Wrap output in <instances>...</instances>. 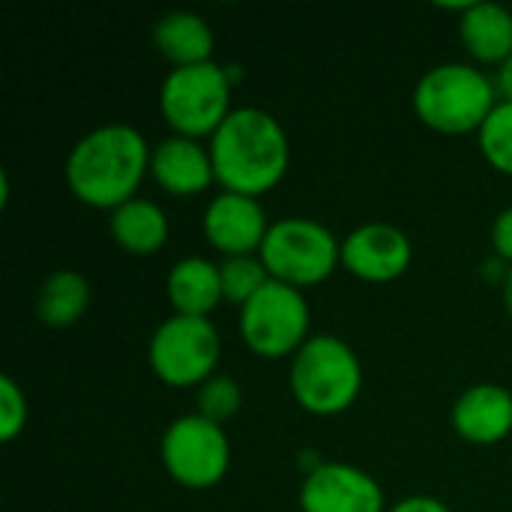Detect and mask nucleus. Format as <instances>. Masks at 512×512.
Segmentation results:
<instances>
[{
  "instance_id": "nucleus-1",
  "label": "nucleus",
  "mask_w": 512,
  "mask_h": 512,
  "mask_svg": "<svg viewBox=\"0 0 512 512\" xmlns=\"http://www.w3.org/2000/svg\"><path fill=\"white\" fill-rule=\"evenodd\" d=\"M210 159L225 192L264 195L291 165V141L282 123L264 108H234L210 138Z\"/></svg>"
},
{
  "instance_id": "nucleus-2",
  "label": "nucleus",
  "mask_w": 512,
  "mask_h": 512,
  "mask_svg": "<svg viewBox=\"0 0 512 512\" xmlns=\"http://www.w3.org/2000/svg\"><path fill=\"white\" fill-rule=\"evenodd\" d=\"M150 147L129 123H105L78 138L66 159L72 195L99 210H117L132 201L150 171Z\"/></svg>"
},
{
  "instance_id": "nucleus-3",
  "label": "nucleus",
  "mask_w": 512,
  "mask_h": 512,
  "mask_svg": "<svg viewBox=\"0 0 512 512\" xmlns=\"http://www.w3.org/2000/svg\"><path fill=\"white\" fill-rule=\"evenodd\" d=\"M498 105V90L489 75L468 63L432 66L414 90L417 117L438 132H480Z\"/></svg>"
},
{
  "instance_id": "nucleus-4",
  "label": "nucleus",
  "mask_w": 512,
  "mask_h": 512,
  "mask_svg": "<svg viewBox=\"0 0 512 512\" xmlns=\"http://www.w3.org/2000/svg\"><path fill=\"white\" fill-rule=\"evenodd\" d=\"M363 390V366L348 342L330 333L309 336L291 360V393L315 417H333Z\"/></svg>"
},
{
  "instance_id": "nucleus-5",
  "label": "nucleus",
  "mask_w": 512,
  "mask_h": 512,
  "mask_svg": "<svg viewBox=\"0 0 512 512\" xmlns=\"http://www.w3.org/2000/svg\"><path fill=\"white\" fill-rule=\"evenodd\" d=\"M159 111L165 123L186 138L216 135L231 114V75L219 63H195L168 72L159 90Z\"/></svg>"
},
{
  "instance_id": "nucleus-6",
  "label": "nucleus",
  "mask_w": 512,
  "mask_h": 512,
  "mask_svg": "<svg viewBox=\"0 0 512 512\" xmlns=\"http://www.w3.org/2000/svg\"><path fill=\"white\" fill-rule=\"evenodd\" d=\"M258 255L270 279L294 288H312L324 282L336 270V264H342V243L327 225L303 216H288L270 225Z\"/></svg>"
},
{
  "instance_id": "nucleus-7",
  "label": "nucleus",
  "mask_w": 512,
  "mask_h": 512,
  "mask_svg": "<svg viewBox=\"0 0 512 512\" xmlns=\"http://www.w3.org/2000/svg\"><path fill=\"white\" fill-rule=\"evenodd\" d=\"M240 333L261 357H288L309 342V303L300 288L270 279L240 306Z\"/></svg>"
},
{
  "instance_id": "nucleus-8",
  "label": "nucleus",
  "mask_w": 512,
  "mask_h": 512,
  "mask_svg": "<svg viewBox=\"0 0 512 512\" xmlns=\"http://www.w3.org/2000/svg\"><path fill=\"white\" fill-rule=\"evenodd\" d=\"M150 366L168 387H195L216 375L222 339L210 318L171 315L150 339Z\"/></svg>"
},
{
  "instance_id": "nucleus-9",
  "label": "nucleus",
  "mask_w": 512,
  "mask_h": 512,
  "mask_svg": "<svg viewBox=\"0 0 512 512\" xmlns=\"http://www.w3.org/2000/svg\"><path fill=\"white\" fill-rule=\"evenodd\" d=\"M162 465L183 489H213L231 465V444L219 423L186 414L162 435Z\"/></svg>"
},
{
  "instance_id": "nucleus-10",
  "label": "nucleus",
  "mask_w": 512,
  "mask_h": 512,
  "mask_svg": "<svg viewBox=\"0 0 512 512\" xmlns=\"http://www.w3.org/2000/svg\"><path fill=\"white\" fill-rule=\"evenodd\" d=\"M303 512H384V489L354 465L327 462L306 474L300 486Z\"/></svg>"
},
{
  "instance_id": "nucleus-11",
  "label": "nucleus",
  "mask_w": 512,
  "mask_h": 512,
  "mask_svg": "<svg viewBox=\"0 0 512 512\" xmlns=\"http://www.w3.org/2000/svg\"><path fill=\"white\" fill-rule=\"evenodd\" d=\"M414 249L402 228L366 222L342 240V267L366 282H393L411 267Z\"/></svg>"
},
{
  "instance_id": "nucleus-12",
  "label": "nucleus",
  "mask_w": 512,
  "mask_h": 512,
  "mask_svg": "<svg viewBox=\"0 0 512 512\" xmlns=\"http://www.w3.org/2000/svg\"><path fill=\"white\" fill-rule=\"evenodd\" d=\"M270 231L267 213L258 198L240 192L216 195L204 210V237L225 258L261 252Z\"/></svg>"
},
{
  "instance_id": "nucleus-13",
  "label": "nucleus",
  "mask_w": 512,
  "mask_h": 512,
  "mask_svg": "<svg viewBox=\"0 0 512 512\" xmlns=\"http://www.w3.org/2000/svg\"><path fill=\"white\" fill-rule=\"evenodd\" d=\"M150 171L165 192L180 198L198 195L216 180L210 147H201L195 138L186 135L162 138L150 153Z\"/></svg>"
},
{
  "instance_id": "nucleus-14",
  "label": "nucleus",
  "mask_w": 512,
  "mask_h": 512,
  "mask_svg": "<svg viewBox=\"0 0 512 512\" xmlns=\"http://www.w3.org/2000/svg\"><path fill=\"white\" fill-rule=\"evenodd\" d=\"M453 429L471 444H498L512 432V393L501 384H474L453 405Z\"/></svg>"
},
{
  "instance_id": "nucleus-15",
  "label": "nucleus",
  "mask_w": 512,
  "mask_h": 512,
  "mask_svg": "<svg viewBox=\"0 0 512 512\" xmlns=\"http://www.w3.org/2000/svg\"><path fill=\"white\" fill-rule=\"evenodd\" d=\"M459 36L471 57L483 63H504L512 54V12L501 3H465Z\"/></svg>"
},
{
  "instance_id": "nucleus-16",
  "label": "nucleus",
  "mask_w": 512,
  "mask_h": 512,
  "mask_svg": "<svg viewBox=\"0 0 512 512\" xmlns=\"http://www.w3.org/2000/svg\"><path fill=\"white\" fill-rule=\"evenodd\" d=\"M168 300L177 315L210 318V312L225 300L219 264L207 258H183L168 273Z\"/></svg>"
},
{
  "instance_id": "nucleus-17",
  "label": "nucleus",
  "mask_w": 512,
  "mask_h": 512,
  "mask_svg": "<svg viewBox=\"0 0 512 512\" xmlns=\"http://www.w3.org/2000/svg\"><path fill=\"white\" fill-rule=\"evenodd\" d=\"M153 42H156L159 54L174 63V69L207 63L213 54V45H216L210 24L201 15L186 12V9L162 15L153 27Z\"/></svg>"
},
{
  "instance_id": "nucleus-18",
  "label": "nucleus",
  "mask_w": 512,
  "mask_h": 512,
  "mask_svg": "<svg viewBox=\"0 0 512 512\" xmlns=\"http://www.w3.org/2000/svg\"><path fill=\"white\" fill-rule=\"evenodd\" d=\"M111 237L132 255H150L168 240V216L147 198H132L111 210Z\"/></svg>"
},
{
  "instance_id": "nucleus-19",
  "label": "nucleus",
  "mask_w": 512,
  "mask_h": 512,
  "mask_svg": "<svg viewBox=\"0 0 512 512\" xmlns=\"http://www.w3.org/2000/svg\"><path fill=\"white\" fill-rule=\"evenodd\" d=\"M87 306H90V285L75 270L51 273L36 297V315L48 327H69L81 321Z\"/></svg>"
},
{
  "instance_id": "nucleus-20",
  "label": "nucleus",
  "mask_w": 512,
  "mask_h": 512,
  "mask_svg": "<svg viewBox=\"0 0 512 512\" xmlns=\"http://www.w3.org/2000/svg\"><path fill=\"white\" fill-rule=\"evenodd\" d=\"M219 276H222V294H225V300L240 303V306H246L270 282V273H267L261 255H234V258H225L219 264Z\"/></svg>"
},
{
  "instance_id": "nucleus-21",
  "label": "nucleus",
  "mask_w": 512,
  "mask_h": 512,
  "mask_svg": "<svg viewBox=\"0 0 512 512\" xmlns=\"http://www.w3.org/2000/svg\"><path fill=\"white\" fill-rule=\"evenodd\" d=\"M480 150L492 168L512 177V102H498L480 129Z\"/></svg>"
},
{
  "instance_id": "nucleus-22",
  "label": "nucleus",
  "mask_w": 512,
  "mask_h": 512,
  "mask_svg": "<svg viewBox=\"0 0 512 512\" xmlns=\"http://www.w3.org/2000/svg\"><path fill=\"white\" fill-rule=\"evenodd\" d=\"M240 405H243V393H240L237 381L228 375H213L198 390V414L219 426L225 420H231L240 411Z\"/></svg>"
},
{
  "instance_id": "nucleus-23",
  "label": "nucleus",
  "mask_w": 512,
  "mask_h": 512,
  "mask_svg": "<svg viewBox=\"0 0 512 512\" xmlns=\"http://www.w3.org/2000/svg\"><path fill=\"white\" fill-rule=\"evenodd\" d=\"M24 423H27V396L9 375H3L0 378V441L6 444L15 441Z\"/></svg>"
},
{
  "instance_id": "nucleus-24",
  "label": "nucleus",
  "mask_w": 512,
  "mask_h": 512,
  "mask_svg": "<svg viewBox=\"0 0 512 512\" xmlns=\"http://www.w3.org/2000/svg\"><path fill=\"white\" fill-rule=\"evenodd\" d=\"M492 246H495L498 258L512 261V207L498 213V219L492 225Z\"/></svg>"
},
{
  "instance_id": "nucleus-25",
  "label": "nucleus",
  "mask_w": 512,
  "mask_h": 512,
  "mask_svg": "<svg viewBox=\"0 0 512 512\" xmlns=\"http://www.w3.org/2000/svg\"><path fill=\"white\" fill-rule=\"evenodd\" d=\"M390 512H453L444 501L438 498H429V495H414V498H405L399 501L396 507H390Z\"/></svg>"
},
{
  "instance_id": "nucleus-26",
  "label": "nucleus",
  "mask_w": 512,
  "mask_h": 512,
  "mask_svg": "<svg viewBox=\"0 0 512 512\" xmlns=\"http://www.w3.org/2000/svg\"><path fill=\"white\" fill-rule=\"evenodd\" d=\"M492 81H495V90H498L501 102H512V54L498 66V75Z\"/></svg>"
},
{
  "instance_id": "nucleus-27",
  "label": "nucleus",
  "mask_w": 512,
  "mask_h": 512,
  "mask_svg": "<svg viewBox=\"0 0 512 512\" xmlns=\"http://www.w3.org/2000/svg\"><path fill=\"white\" fill-rule=\"evenodd\" d=\"M504 303H507V312L512 315V267L510 273H507V279H504Z\"/></svg>"
}]
</instances>
